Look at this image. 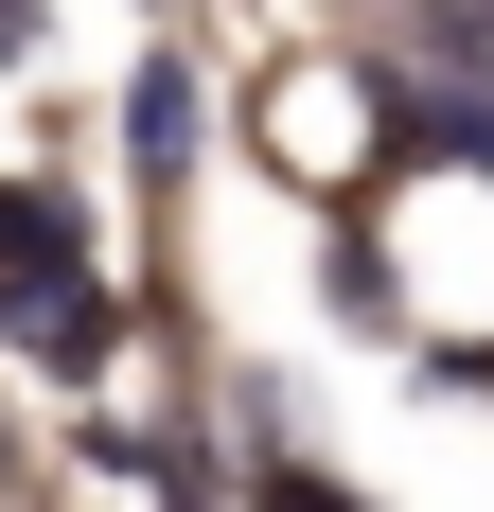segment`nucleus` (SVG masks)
I'll return each instance as SVG.
<instances>
[{
	"instance_id": "obj_1",
	"label": "nucleus",
	"mask_w": 494,
	"mask_h": 512,
	"mask_svg": "<svg viewBox=\"0 0 494 512\" xmlns=\"http://www.w3.org/2000/svg\"><path fill=\"white\" fill-rule=\"evenodd\" d=\"M0 318H18L53 371H89V354H106V283H89L71 195H0Z\"/></svg>"
},
{
	"instance_id": "obj_2",
	"label": "nucleus",
	"mask_w": 494,
	"mask_h": 512,
	"mask_svg": "<svg viewBox=\"0 0 494 512\" xmlns=\"http://www.w3.org/2000/svg\"><path fill=\"white\" fill-rule=\"evenodd\" d=\"M389 159H459V177H494V106H459V89H389Z\"/></svg>"
},
{
	"instance_id": "obj_3",
	"label": "nucleus",
	"mask_w": 494,
	"mask_h": 512,
	"mask_svg": "<svg viewBox=\"0 0 494 512\" xmlns=\"http://www.w3.org/2000/svg\"><path fill=\"white\" fill-rule=\"evenodd\" d=\"M124 159H142V177H177V159H195V89H177V71H142V89H124Z\"/></svg>"
},
{
	"instance_id": "obj_4",
	"label": "nucleus",
	"mask_w": 494,
	"mask_h": 512,
	"mask_svg": "<svg viewBox=\"0 0 494 512\" xmlns=\"http://www.w3.org/2000/svg\"><path fill=\"white\" fill-rule=\"evenodd\" d=\"M265 512H353V495H336L318 460H265Z\"/></svg>"
}]
</instances>
